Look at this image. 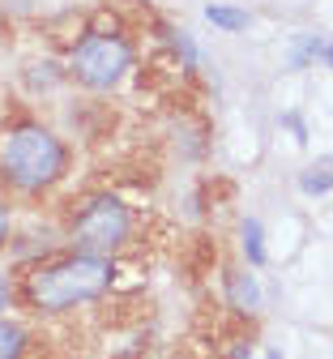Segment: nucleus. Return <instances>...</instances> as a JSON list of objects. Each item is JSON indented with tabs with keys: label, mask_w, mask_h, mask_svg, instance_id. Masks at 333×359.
<instances>
[{
	"label": "nucleus",
	"mask_w": 333,
	"mask_h": 359,
	"mask_svg": "<svg viewBox=\"0 0 333 359\" xmlns=\"http://www.w3.org/2000/svg\"><path fill=\"white\" fill-rule=\"evenodd\" d=\"M132 69V43L116 30H90L69 52V77L86 90H116Z\"/></svg>",
	"instance_id": "20e7f679"
},
{
	"label": "nucleus",
	"mask_w": 333,
	"mask_h": 359,
	"mask_svg": "<svg viewBox=\"0 0 333 359\" xmlns=\"http://www.w3.org/2000/svg\"><path fill=\"white\" fill-rule=\"evenodd\" d=\"M222 295H226L231 312H240V317H257V308H261V283H257V274H248V265L222 269Z\"/></svg>",
	"instance_id": "39448f33"
},
{
	"label": "nucleus",
	"mask_w": 333,
	"mask_h": 359,
	"mask_svg": "<svg viewBox=\"0 0 333 359\" xmlns=\"http://www.w3.org/2000/svg\"><path fill=\"white\" fill-rule=\"evenodd\" d=\"M69 158L73 154L56 128H47L39 120H22L0 142V184L22 197H39L69 175Z\"/></svg>",
	"instance_id": "f03ea898"
},
{
	"label": "nucleus",
	"mask_w": 333,
	"mask_h": 359,
	"mask_svg": "<svg viewBox=\"0 0 333 359\" xmlns=\"http://www.w3.org/2000/svg\"><path fill=\"white\" fill-rule=\"evenodd\" d=\"M30 355V334L26 325L0 317V359H26Z\"/></svg>",
	"instance_id": "6e6552de"
},
{
	"label": "nucleus",
	"mask_w": 333,
	"mask_h": 359,
	"mask_svg": "<svg viewBox=\"0 0 333 359\" xmlns=\"http://www.w3.org/2000/svg\"><path fill=\"white\" fill-rule=\"evenodd\" d=\"M111 287H116V261L73 248L56 257H39L22 274V299L39 317H60V312L99 304Z\"/></svg>",
	"instance_id": "f257e3e1"
},
{
	"label": "nucleus",
	"mask_w": 333,
	"mask_h": 359,
	"mask_svg": "<svg viewBox=\"0 0 333 359\" xmlns=\"http://www.w3.org/2000/svg\"><path fill=\"white\" fill-rule=\"evenodd\" d=\"M205 22L218 26V30H226V34H240V30H248L252 13L248 9H235V5H205Z\"/></svg>",
	"instance_id": "1a4fd4ad"
},
{
	"label": "nucleus",
	"mask_w": 333,
	"mask_h": 359,
	"mask_svg": "<svg viewBox=\"0 0 333 359\" xmlns=\"http://www.w3.org/2000/svg\"><path fill=\"white\" fill-rule=\"evenodd\" d=\"M240 252H244L248 269H261L269 261V252H265V227H261L257 218H244L240 222Z\"/></svg>",
	"instance_id": "0eeeda50"
},
{
	"label": "nucleus",
	"mask_w": 333,
	"mask_h": 359,
	"mask_svg": "<svg viewBox=\"0 0 333 359\" xmlns=\"http://www.w3.org/2000/svg\"><path fill=\"white\" fill-rule=\"evenodd\" d=\"M320 52H325V39L320 34H299L291 43V69H308L312 60H320Z\"/></svg>",
	"instance_id": "9d476101"
},
{
	"label": "nucleus",
	"mask_w": 333,
	"mask_h": 359,
	"mask_svg": "<svg viewBox=\"0 0 333 359\" xmlns=\"http://www.w3.org/2000/svg\"><path fill=\"white\" fill-rule=\"evenodd\" d=\"M13 295H18V287H13V278L5 274V269H0V317H5V312L13 308Z\"/></svg>",
	"instance_id": "f8f14e48"
},
{
	"label": "nucleus",
	"mask_w": 333,
	"mask_h": 359,
	"mask_svg": "<svg viewBox=\"0 0 333 359\" xmlns=\"http://www.w3.org/2000/svg\"><path fill=\"white\" fill-rule=\"evenodd\" d=\"M320 60H325V65L333 69V43H325V52H320Z\"/></svg>",
	"instance_id": "4468645a"
},
{
	"label": "nucleus",
	"mask_w": 333,
	"mask_h": 359,
	"mask_svg": "<svg viewBox=\"0 0 333 359\" xmlns=\"http://www.w3.org/2000/svg\"><path fill=\"white\" fill-rule=\"evenodd\" d=\"M13 244V205L9 197H0V248H9Z\"/></svg>",
	"instance_id": "9b49d317"
},
{
	"label": "nucleus",
	"mask_w": 333,
	"mask_h": 359,
	"mask_svg": "<svg viewBox=\"0 0 333 359\" xmlns=\"http://www.w3.org/2000/svg\"><path fill=\"white\" fill-rule=\"evenodd\" d=\"M73 252H90V257H116L128 240H132V210L124 197L116 193H94L90 201H81V210L69 218L64 231Z\"/></svg>",
	"instance_id": "7ed1b4c3"
},
{
	"label": "nucleus",
	"mask_w": 333,
	"mask_h": 359,
	"mask_svg": "<svg viewBox=\"0 0 333 359\" xmlns=\"http://www.w3.org/2000/svg\"><path fill=\"white\" fill-rule=\"evenodd\" d=\"M231 359H252V351H248V346H235V351H231Z\"/></svg>",
	"instance_id": "ddd939ff"
},
{
	"label": "nucleus",
	"mask_w": 333,
	"mask_h": 359,
	"mask_svg": "<svg viewBox=\"0 0 333 359\" xmlns=\"http://www.w3.org/2000/svg\"><path fill=\"white\" fill-rule=\"evenodd\" d=\"M299 193H304V197H325V193H333V154H316V158L299 171Z\"/></svg>",
	"instance_id": "423d86ee"
}]
</instances>
